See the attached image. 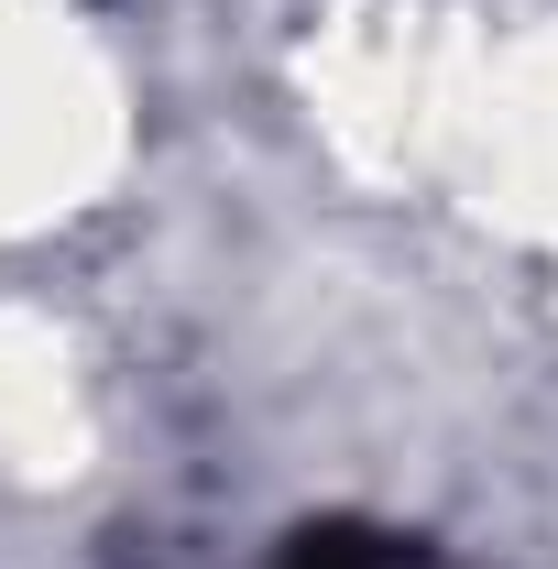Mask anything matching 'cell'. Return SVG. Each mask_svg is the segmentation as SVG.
Wrapping results in <instances>:
<instances>
[{
  "mask_svg": "<svg viewBox=\"0 0 558 569\" xmlns=\"http://www.w3.org/2000/svg\"><path fill=\"white\" fill-rule=\"evenodd\" d=\"M275 569H427V548L383 537V526H296Z\"/></svg>",
  "mask_w": 558,
  "mask_h": 569,
  "instance_id": "6da1fadb",
  "label": "cell"
}]
</instances>
